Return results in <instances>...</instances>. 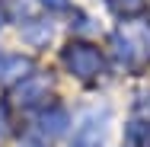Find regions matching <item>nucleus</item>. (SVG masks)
<instances>
[{
	"mask_svg": "<svg viewBox=\"0 0 150 147\" xmlns=\"http://www.w3.org/2000/svg\"><path fill=\"white\" fill-rule=\"evenodd\" d=\"M64 64L77 74V77H93L99 74V51L96 48H86V45H74L70 51H64Z\"/></svg>",
	"mask_w": 150,
	"mask_h": 147,
	"instance_id": "f257e3e1",
	"label": "nucleus"
},
{
	"mask_svg": "<svg viewBox=\"0 0 150 147\" xmlns=\"http://www.w3.org/2000/svg\"><path fill=\"white\" fill-rule=\"evenodd\" d=\"M45 3H51V6H67V0H45Z\"/></svg>",
	"mask_w": 150,
	"mask_h": 147,
	"instance_id": "20e7f679",
	"label": "nucleus"
},
{
	"mask_svg": "<svg viewBox=\"0 0 150 147\" xmlns=\"http://www.w3.org/2000/svg\"><path fill=\"white\" fill-rule=\"evenodd\" d=\"M45 93H48V80L45 77H32V80H26L23 87L16 89V102L29 106V102H38V96H45Z\"/></svg>",
	"mask_w": 150,
	"mask_h": 147,
	"instance_id": "f03ea898",
	"label": "nucleus"
},
{
	"mask_svg": "<svg viewBox=\"0 0 150 147\" xmlns=\"http://www.w3.org/2000/svg\"><path fill=\"white\" fill-rule=\"evenodd\" d=\"M26 67H29V61H26V58H19V55H0V80L19 77Z\"/></svg>",
	"mask_w": 150,
	"mask_h": 147,
	"instance_id": "7ed1b4c3",
	"label": "nucleus"
},
{
	"mask_svg": "<svg viewBox=\"0 0 150 147\" xmlns=\"http://www.w3.org/2000/svg\"><path fill=\"white\" fill-rule=\"evenodd\" d=\"M0 26H3V13H0Z\"/></svg>",
	"mask_w": 150,
	"mask_h": 147,
	"instance_id": "39448f33",
	"label": "nucleus"
}]
</instances>
